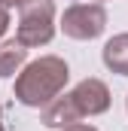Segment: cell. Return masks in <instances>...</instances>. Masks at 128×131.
Returning <instances> with one entry per match:
<instances>
[{
    "mask_svg": "<svg viewBox=\"0 0 128 131\" xmlns=\"http://www.w3.org/2000/svg\"><path fill=\"white\" fill-rule=\"evenodd\" d=\"M25 64H28V49H25L18 40H6V43H0V79L15 76Z\"/></svg>",
    "mask_w": 128,
    "mask_h": 131,
    "instance_id": "52a82bcc",
    "label": "cell"
},
{
    "mask_svg": "<svg viewBox=\"0 0 128 131\" xmlns=\"http://www.w3.org/2000/svg\"><path fill=\"white\" fill-rule=\"evenodd\" d=\"M9 31V9L6 6H0V37Z\"/></svg>",
    "mask_w": 128,
    "mask_h": 131,
    "instance_id": "ba28073f",
    "label": "cell"
},
{
    "mask_svg": "<svg viewBox=\"0 0 128 131\" xmlns=\"http://www.w3.org/2000/svg\"><path fill=\"white\" fill-rule=\"evenodd\" d=\"M70 95H73V101L79 104L82 116H101V113H107V110H110V101H113L107 82H101V79H95V76L79 79Z\"/></svg>",
    "mask_w": 128,
    "mask_h": 131,
    "instance_id": "277c9868",
    "label": "cell"
},
{
    "mask_svg": "<svg viewBox=\"0 0 128 131\" xmlns=\"http://www.w3.org/2000/svg\"><path fill=\"white\" fill-rule=\"evenodd\" d=\"M86 116H82V110H79V104L73 101V95H58V98L52 101V104H46L43 110H40V122L46 125V128H70V125H79Z\"/></svg>",
    "mask_w": 128,
    "mask_h": 131,
    "instance_id": "5b68a950",
    "label": "cell"
},
{
    "mask_svg": "<svg viewBox=\"0 0 128 131\" xmlns=\"http://www.w3.org/2000/svg\"><path fill=\"white\" fill-rule=\"evenodd\" d=\"M0 131H6V122H3V107H0Z\"/></svg>",
    "mask_w": 128,
    "mask_h": 131,
    "instance_id": "8fae6325",
    "label": "cell"
},
{
    "mask_svg": "<svg viewBox=\"0 0 128 131\" xmlns=\"http://www.w3.org/2000/svg\"><path fill=\"white\" fill-rule=\"evenodd\" d=\"M67 79H70V70L64 64V58L43 55V58H37V61H31V64H25L18 70L12 95L25 107H40L43 110L46 104H52L64 92Z\"/></svg>",
    "mask_w": 128,
    "mask_h": 131,
    "instance_id": "6da1fadb",
    "label": "cell"
},
{
    "mask_svg": "<svg viewBox=\"0 0 128 131\" xmlns=\"http://www.w3.org/2000/svg\"><path fill=\"white\" fill-rule=\"evenodd\" d=\"M95 3H101V0H95Z\"/></svg>",
    "mask_w": 128,
    "mask_h": 131,
    "instance_id": "4fadbf2b",
    "label": "cell"
},
{
    "mask_svg": "<svg viewBox=\"0 0 128 131\" xmlns=\"http://www.w3.org/2000/svg\"><path fill=\"white\" fill-rule=\"evenodd\" d=\"M125 110H128V98H125Z\"/></svg>",
    "mask_w": 128,
    "mask_h": 131,
    "instance_id": "7c38bea8",
    "label": "cell"
},
{
    "mask_svg": "<svg viewBox=\"0 0 128 131\" xmlns=\"http://www.w3.org/2000/svg\"><path fill=\"white\" fill-rule=\"evenodd\" d=\"M101 58H104V67L110 73H119V76H128V34H116L104 43L101 49Z\"/></svg>",
    "mask_w": 128,
    "mask_h": 131,
    "instance_id": "8992f818",
    "label": "cell"
},
{
    "mask_svg": "<svg viewBox=\"0 0 128 131\" xmlns=\"http://www.w3.org/2000/svg\"><path fill=\"white\" fill-rule=\"evenodd\" d=\"M55 37V0H22L15 40L25 49L52 43Z\"/></svg>",
    "mask_w": 128,
    "mask_h": 131,
    "instance_id": "7a4b0ae2",
    "label": "cell"
},
{
    "mask_svg": "<svg viewBox=\"0 0 128 131\" xmlns=\"http://www.w3.org/2000/svg\"><path fill=\"white\" fill-rule=\"evenodd\" d=\"M0 6H6V9H18L22 0H0Z\"/></svg>",
    "mask_w": 128,
    "mask_h": 131,
    "instance_id": "30bf717a",
    "label": "cell"
},
{
    "mask_svg": "<svg viewBox=\"0 0 128 131\" xmlns=\"http://www.w3.org/2000/svg\"><path fill=\"white\" fill-rule=\"evenodd\" d=\"M61 31H64V37L79 40V43L98 40L107 31V12H104L101 3H73L61 15Z\"/></svg>",
    "mask_w": 128,
    "mask_h": 131,
    "instance_id": "3957f363",
    "label": "cell"
},
{
    "mask_svg": "<svg viewBox=\"0 0 128 131\" xmlns=\"http://www.w3.org/2000/svg\"><path fill=\"white\" fill-rule=\"evenodd\" d=\"M64 131H98L95 125H70V128H64Z\"/></svg>",
    "mask_w": 128,
    "mask_h": 131,
    "instance_id": "9c48e42d",
    "label": "cell"
}]
</instances>
